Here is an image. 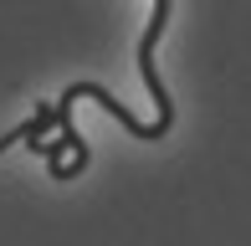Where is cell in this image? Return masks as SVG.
Here are the masks:
<instances>
[{
	"label": "cell",
	"instance_id": "6da1fadb",
	"mask_svg": "<svg viewBox=\"0 0 251 246\" xmlns=\"http://www.w3.org/2000/svg\"><path fill=\"white\" fill-rule=\"evenodd\" d=\"M169 0H154V16H149V31L139 36V72H144V87L154 93V103H159V118L154 123H144V133L139 139H164L169 128H175V103H169V93H164V77L154 72V47H159V36H164V26H169Z\"/></svg>",
	"mask_w": 251,
	"mask_h": 246
}]
</instances>
